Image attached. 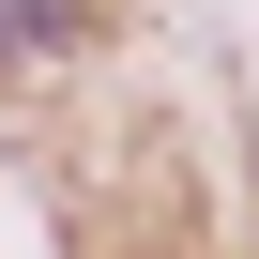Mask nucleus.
<instances>
[{"instance_id": "1", "label": "nucleus", "mask_w": 259, "mask_h": 259, "mask_svg": "<svg viewBox=\"0 0 259 259\" xmlns=\"http://www.w3.org/2000/svg\"><path fill=\"white\" fill-rule=\"evenodd\" d=\"M0 46H76V0H0Z\"/></svg>"}]
</instances>
